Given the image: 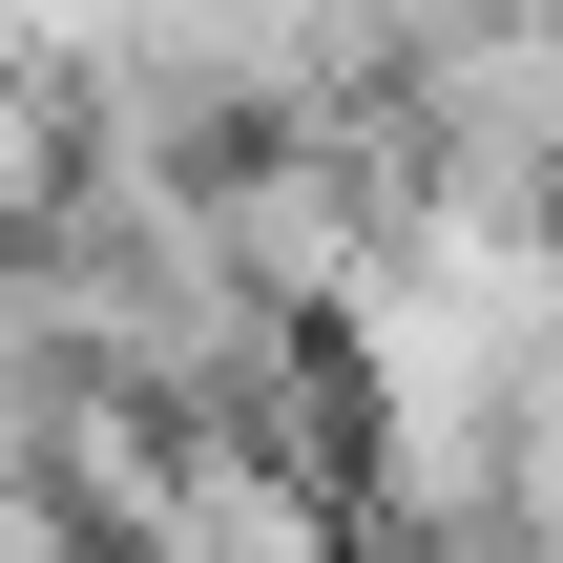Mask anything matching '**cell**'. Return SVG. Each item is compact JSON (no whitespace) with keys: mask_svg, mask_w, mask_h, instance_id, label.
<instances>
[{"mask_svg":"<svg viewBox=\"0 0 563 563\" xmlns=\"http://www.w3.org/2000/svg\"><path fill=\"white\" fill-rule=\"evenodd\" d=\"M167 563H313V522H292L272 481H188V522H167Z\"/></svg>","mask_w":563,"mask_h":563,"instance_id":"1","label":"cell"}]
</instances>
